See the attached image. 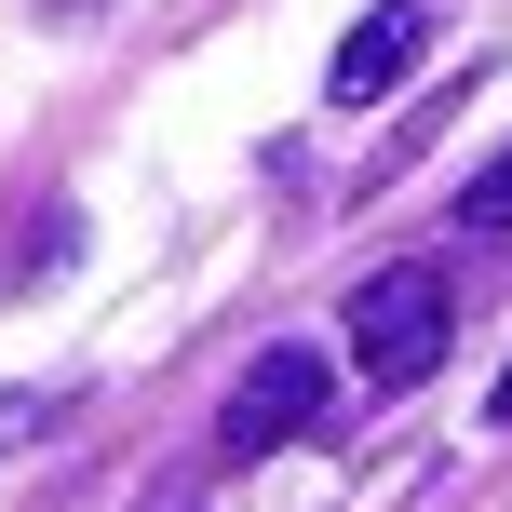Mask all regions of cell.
I'll list each match as a JSON object with an SVG mask.
<instances>
[{
    "label": "cell",
    "instance_id": "7a4b0ae2",
    "mask_svg": "<svg viewBox=\"0 0 512 512\" xmlns=\"http://www.w3.org/2000/svg\"><path fill=\"white\" fill-rule=\"evenodd\" d=\"M324 405H337V364L310 351V337H270V351L243 364V391H230V418H216V445H230V459H270V445L324 432Z\"/></svg>",
    "mask_w": 512,
    "mask_h": 512
},
{
    "label": "cell",
    "instance_id": "277c9868",
    "mask_svg": "<svg viewBox=\"0 0 512 512\" xmlns=\"http://www.w3.org/2000/svg\"><path fill=\"white\" fill-rule=\"evenodd\" d=\"M459 230H512V149H499V162H486V176H472V189H459Z\"/></svg>",
    "mask_w": 512,
    "mask_h": 512
},
{
    "label": "cell",
    "instance_id": "3957f363",
    "mask_svg": "<svg viewBox=\"0 0 512 512\" xmlns=\"http://www.w3.org/2000/svg\"><path fill=\"white\" fill-rule=\"evenodd\" d=\"M418 54H432V14H418V0H378V14H364L351 41H337L324 95H337V108H378L391 81H418Z\"/></svg>",
    "mask_w": 512,
    "mask_h": 512
},
{
    "label": "cell",
    "instance_id": "6da1fadb",
    "mask_svg": "<svg viewBox=\"0 0 512 512\" xmlns=\"http://www.w3.org/2000/svg\"><path fill=\"white\" fill-rule=\"evenodd\" d=\"M445 324H459L445 270H418V256H405V270H378V283L351 297V364H364L378 391H418V378L445 364Z\"/></svg>",
    "mask_w": 512,
    "mask_h": 512
},
{
    "label": "cell",
    "instance_id": "5b68a950",
    "mask_svg": "<svg viewBox=\"0 0 512 512\" xmlns=\"http://www.w3.org/2000/svg\"><path fill=\"white\" fill-rule=\"evenodd\" d=\"M499 418H512V378H499Z\"/></svg>",
    "mask_w": 512,
    "mask_h": 512
}]
</instances>
